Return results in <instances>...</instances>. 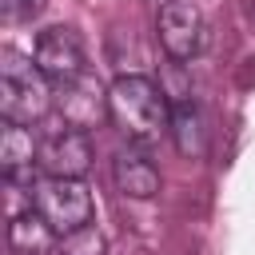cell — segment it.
<instances>
[{
	"mask_svg": "<svg viewBox=\"0 0 255 255\" xmlns=\"http://www.w3.org/2000/svg\"><path fill=\"white\" fill-rule=\"evenodd\" d=\"M8 247H12V255H52V251H60V235L36 207H28V211L12 215Z\"/></svg>",
	"mask_w": 255,
	"mask_h": 255,
	"instance_id": "30bf717a",
	"label": "cell"
},
{
	"mask_svg": "<svg viewBox=\"0 0 255 255\" xmlns=\"http://www.w3.org/2000/svg\"><path fill=\"white\" fill-rule=\"evenodd\" d=\"M60 255H108V243H104V235L88 223V227H80V231L60 235Z\"/></svg>",
	"mask_w": 255,
	"mask_h": 255,
	"instance_id": "7c38bea8",
	"label": "cell"
},
{
	"mask_svg": "<svg viewBox=\"0 0 255 255\" xmlns=\"http://www.w3.org/2000/svg\"><path fill=\"white\" fill-rule=\"evenodd\" d=\"M0 167H4L8 183H20V179L32 175V167H40V143L16 120H4V131H0Z\"/></svg>",
	"mask_w": 255,
	"mask_h": 255,
	"instance_id": "9c48e42d",
	"label": "cell"
},
{
	"mask_svg": "<svg viewBox=\"0 0 255 255\" xmlns=\"http://www.w3.org/2000/svg\"><path fill=\"white\" fill-rule=\"evenodd\" d=\"M44 4L48 0H4V16L8 20H32L44 12Z\"/></svg>",
	"mask_w": 255,
	"mask_h": 255,
	"instance_id": "4fadbf2b",
	"label": "cell"
},
{
	"mask_svg": "<svg viewBox=\"0 0 255 255\" xmlns=\"http://www.w3.org/2000/svg\"><path fill=\"white\" fill-rule=\"evenodd\" d=\"M40 167H44V175L84 179V171L92 167V139H88V131L68 128V124L52 128L40 139Z\"/></svg>",
	"mask_w": 255,
	"mask_h": 255,
	"instance_id": "8992f818",
	"label": "cell"
},
{
	"mask_svg": "<svg viewBox=\"0 0 255 255\" xmlns=\"http://www.w3.org/2000/svg\"><path fill=\"white\" fill-rule=\"evenodd\" d=\"M56 108H60V124L92 131L108 116V88L100 80H92V76H80V80H72V84L60 88Z\"/></svg>",
	"mask_w": 255,
	"mask_h": 255,
	"instance_id": "52a82bcc",
	"label": "cell"
},
{
	"mask_svg": "<svg viewBox=\"0 0 255 255\" xmlns=\"http://www.w3.org/2000/svg\"><path fill=\"white\" fill-rule=\"evenodd\" d=\"M0 112L16 124H36L52 112V80L36 68V60L20 52H4L0 60Z\"/></svg>",
	"mask_w": 255,
	"mask_h": 255,
	"instance_id": "7a4b0ae2",
	"label": "cell"
},
{
	"mask_svg": "<svg viewBox=\"0 0 255 255\" xmlns=\"http://www.w3.org/2000/svg\"><path fill=\"white\" fill-rule=\"evenodd\" d=\"M171 143L187 159L207 151V120H203V112H199V104L191 96L171 100Z\"/></svg>",
	"mask_w": 255,
	"mask_h": 255,
	"instance_id": "8fae6325",
	"label": "cell"
},
{
	"mask_svg": "<svg viewBox=\"0 0 255 255\" xmlns=\"http://www.w3.org/2000/svg\"><path fill=\"white\" fill-rule=\"evenodd\" d=\"M32 60H36V68H40L56 88H64V84L88 76V52H84V40H80V32L68 28V24H52V28H44V32L36 36Z\"/></svg>",
	"mask_w": 255,
	"mask_h": 255,
	"instance_id": "5b68a950",
	"label": "cell"
},
{
	"mask_svg": "<svg viewBox=\"0 0 255 255\" xmlns=\"http://www.w3.org/2000/svg\"><path fill=\"white\" fill-rule=\"evenodd\" d=\"M155 36H159V44L171 60L187 64V60L207 52L211 24H207V16L195 0H163L155 8Z\"/></svg>",
	"mask_w": 255,
	"mask_h": 255,
	"instance_id": "277c9868",
	"label": "cell"
},
{
	"mask_svg": "<svg viewBox=\"0 0 255 255\" xmlns=\"http://www.w3.org/2000/svg\"><path fill=\"white\" fill-rule=\"evenodd\" d=\"M112 183L128 199H151L159 191V167L147 159V147L128 143L112 155Z\"/></svg>",
	"mask_w": 255,
	"mask_h": 255,
	"instance_id": "ba28073f",
	"label": "cell"
},
{
	"mask_svg": "<svg viewBox=\"0 0 255 255\" xmlns=\"http://www.w3.org/2000/svg\"><path fill=\"white\" fill-rule=\"evenodd\" d=\"M108 120L139 147H155L171 135V104L147 76H120L108 88Z\"/></svg>",
	"mask_w": 255,
	"mask_h": 255,
	"instance_id": "6da1fadb",
	"label": "cell"
},
{
	"mask_svg": "<svg viewBox=\"0 0 255 255\" xmlns=\"http://www.w3.org/2000/svg\"><path fill=\"white\" fill-rule=\"evenodd\" d=\"M28 203L56 227V235L80 231L96 215L88 183L84 179H72V175H44V179H36L32 191H28Z\"/></svg>",
	"mask_w": 255,
	"mask_h": 255,
	"instance_id": "3957f363",
	"label": "cell"
}]
</instances>
